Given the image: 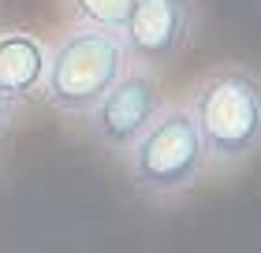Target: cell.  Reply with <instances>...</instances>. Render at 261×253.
Listing matches in <instances>:
<instances>
[{"label":"cell","mask_w":261,"mask_h":253,"mask_svg":"<svg viewBox=\"0 0 261 253\" xmlns=\"http://www.w3.org/2000/svg\"><path fill=\"white\" fill-rule=\"evenodd\" d=\"M205 142L209 167L231 172L261 156V71L246 64H217L194 82L187 101Z\"/></svg>","instance_id":"obj_1"},{"label":"cell","mask_w":261,"mask_h":253,"mask_svg":"<svg viewBox=\"0 0 261 253\" xmlns=\"http://www.w3.org/2000/svg\"><path fill=\"white\" fill-rule=\"evenodd\" d=\"M198 30V0H138L123 26V49L130 64L161 71L187 52Z\"/></svg>","instance_id":"obj_5"},{"label":"cell","mask_w":261,"mask_h":253,"mask_svg":"<svg viewBox=\"0 0 261 253\" xmlns=\"http://www.w3.org/2000/svg\"><path fill=\"white\" fill-rule=\"evenodd\" d=\"M123 156L127 179L135 183V190L157 201L191 194L201 183V175L209 172L205 142H201L187 104H164Z\"/></svg>","instance_id":"obj_3"},{"label":"cell","mask_w":261,"mask_h":253,"mask_svg":"<svg viewBox=\"0 0 261 253\" xmlns=\"http://www.w3.org/2000/svg\"><path fill=\"white\" fill-rule=\"evenodd\" d=\"M15 116H19V104L11 101L4 90H0V134L8 130V123H15Z\"/></svg>","instance_id":"obj_8"},{"label":"cell","mask_w":261,"mask_h":253,"mask_svg":"<svg viewBox=\"0 0 261 253\" xmlns=\"http://www.w3.org/2000/svg\"><path fill=\"white\" fill-rule=\"evenodd\" d=\"M45 56L38 34L30 30H4L0 34V90L15 104L41 101V78H45Z\"/></svg>","instance_id":"obj_6"},{"label":"cell","mask_w":261,"mask_h":253,"mask_svg":"<svg viewBox=\"0 0 261 253\" xmlns=\"http://www.w3.org/2000/svg\"><path fill=\"white\" fill-rule=\"evenodd\" d=\"M130 67L123 38L112 30L75 22L45 56L41 101L60 116H86Z\"/></svg>","instance_id":"obj_2"},{"label":"cell","mask_w":261,"mask_h":253,"mask_svg":"<svg viewBox=\"0 0 261 253\" xmlns=\"http://www.w3.org/2000/svg\"><path fill=\"white\" fill-rule=\"evenodd\" d=\"M67 11L75 15V22L82 26H97V30H112L123 34V26L135 15L138 0H64Z\"/></svg>","instance_id":"obj_7"},{"label":"cell","mask_w":261,"mask_h":253,"mask_svg":"<svg viewBox=\"0 0 261 253\" xmlns=\"http://www.w3.org/2000/svg\"><path fill=\"white\" fill-rule=\"evenodd\" d=\"M161 108H164V93H161L157 71L130 64L123 71V78L116 82L82 119H86L93 142H97L105 153L123 156L138 142L142 130L157 119Z\"/></svg>","instance_id":"obj_4"}]
</instances>
